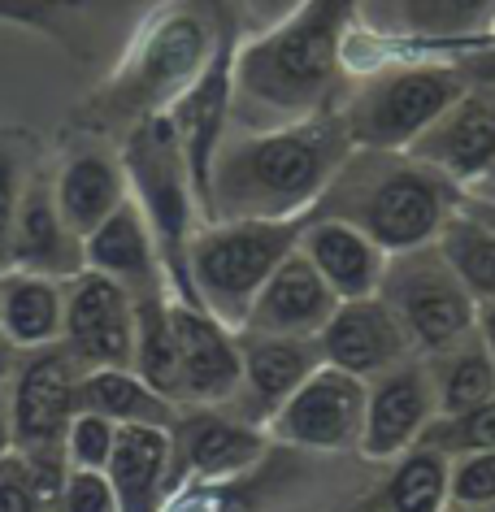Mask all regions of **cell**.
Returning <instances> with one entry per match:
<instances>
[{
	"label": "cell",
	"mask_w": 495,
	"mask_h": 512,
	"mask_svg": "<svg viewBox=\"0 0 495 512\" xmlns=\"http://www.w3.org/2000/svg\"><path fill=\"white\" fill-rule=\"evenodd\" d=\"M352 139L339 113L248 131L218 148L209 174V222H296L348 161Z\"/></svg>",
	"instance_id": "obj_1"
},
{
	"label": "cell",
	"mask_w": 495,
	"mask_h": 512,
	"mask_svg": "<svg viewBox=\"0 0 495 512\" xmlns=\"http://www.w3.org/2000/svg\"><path fill=\"white\" fill-rule=\"evenodd\" d=\"M465 187L409 152L352 148L309 217H335L370 235L387 256L413 252L439 239L461 209Z\"/></svg>",
	"instance_id": "obj_2"
},
{
	"label": "cell",
	"mask_w": 495,
	"mask_h": 512,
	"mask_svg": "<svg viewBox=\"0 0 495 512\" xmlns=\"http://www.w3.org/2000/svg\"><path fill=\"white\" fill-rule=\"evenodd\" d=\"M352 22L357 0H300L287 22L239 53L235 92L252 109L283 118V126L326 113L339 92Z\"/></svg>",
	"instance_id": "obj_3"
},
{
	"label": "cell",
	"mask_w": 495,
	"mask_h": 512,
	"mask_svg": "<svg viewBox=\"0 0 495 512\" xmlns=\"http://www.w3.org/2000/svg\"><path fill=\"white\" fill-rule=\"evenodd\" d=\"M226 31V27H222ZM218 22L209 18L205 0H179L144 31L135 53L126 57L105 92L83 109V118L109 131V126H139L157 113H170L187 87H192L222 44Z\"/></svg>",
	"instance_id": "obj_4"
},
{
	"label": "cell",
	"mask_w": 495,
	"mask_h": 512,
	"mask_svg": "<svg viewBox=\"0 0 495 512\" xmlns=\"http://www.w3.org/2000/svg\"><path fill=\"white\" fill-rule=\"evenodd\" d=\"M122 170H126V183H131V200L139 204V213H144V222L152 230V243H157L170 296L205 309L192 287V256H187L196 235L192 213L200 200H196L192 174H187L179 131H174L170 113H157V118L126 131Z\"/></svg>",
	"instance_id": "obj_5"
},
{
	"label": "cell",
	"mask_w": 495,
	"mask_h": 512,
	"mask_svg": "<svg viewBox=\"0 0 495 512\" xmlns=\"http://www.w3.org/2000/svg\"><path fill=\"white\" fill-rule=\"evenodd\" d=\"M304 217L296 222H213L192 235V287L222 326L239 330L270 283V274L300 248Z\"/></svg>",
	"instance_id": "obj_6"
},
{
	"label": "cell",
	"mask_w": 495,
	"mask_h": 512,
	"mask_svg": "<svg viewBox=\"0 0 495 512\" xmlns=\"http://www.w3.org/2000/svg\"><path fill=\"white\" fill-rule=\"evenodd\" d=\"M79 361L53 343V348H35L27 361L14 369L9 382V426H14V452L31 460L40 473L48 504L57 499L61 482H66V434L70 421L79 413Z\"/></svg>",
	"instance_id": "obj_7"
},
{
	"label": "cell",
	"mask_w": 495,
	"mask_h": 512,
	"mask_svg": "<svg viewBox=\"0 0 495 512\" xmlns=\"http://www.w3.org/2000/svg\"><path fill=\"white\" fill-rule=\"evenodd\" d=\"M465 96V79L452 66H400L352 92L344 131L352 148L409 152L417 135H426L456 100Z\"/></svg>",
	"instance_id": "obj_8"
},
{
	"label": "cell",
	"mask_w": 495,
	"mask_h": 512,
	"mask_svg": "<svg viewBox=\"0 0 495 512\" xmlns=\"http://www.w3.org/2000/svg\"><path fill=\"white\" fill-rule=\"evenodd\" d=\"M378 296L396 313L417 356H439L474 335V296L448 270L435 243L391 256Z\"/></svg>",
	"instance_id": "obj_9"
},
{
	"label": "cell",
	"mask_w": 495,
	"mask_h": 512,
	"mask_svg": "<svg viewBox=\"0 0 495 512\" xmlns=\"http://www.w3.org/2000/svg\"><path fill=\"white\" fill-rule=\"evenodd\" d=\"M365 391L370 382L339 365H317L300 391L270 417V434L317 452H348L365 430Z\"/></svg>",
	"instance_id": "obj_10"
},
{
	"label": "cell",
	"mask_w": 495,
	"mask_h": 512,
	"mask_svg": "<svg viewBox=\"0 0 495 512\" xmlns=\"http://www.w3.org/2000/svg\"><path fill=\"white\" fill-rule=\"evenodd\" d=\"M61 348L79 369H135V300L96 270L70 278Z\"/></svg>",
	"instance_id": "obj_11"
},
{
	"label": "cell",
	"mask_w": 495,
	"mask_h": 512,
	"mask_svg": "<svg viewBox=\"0 0 495 512\" xmlns=\"http://www.w3.org/2000/svg\"><path fill=\"white\" fill-rule=\"evenodd\" d=\"M174 348H179V400L187 404H235L244 387V352L239 335L222 326L209 309L170 300Z\"/></svg>",
	"instance_id": "obj_12"
},
{
	"label": "cell",
	"mask_w": 495,
	"mask_h": 512,
	"mask_svg": "<svg viewBox=\"0 0 495 512\" xmlns=\"http://www.w3.org/2000/svg\"><path fill=\"white\" fill-rule=\"evenodd\" d=\"M435 421V387L422 356L391 365L387 374L370 378L365 391V430H361V456L391 460L422 443L426 426Z\"/></svg>",
	"instance_id": "obj_13"
},
{
	"label": "cell",
	"mask_w": 495,
	"mask_h": 512,
	"mask_svg": "<svg viewBox=\"0 0 495 512\" xmlns=\"http://www.w3.org/2000/svg\"><path fill=\"white\" fill-rule=\"evenodd\" d=\"M231 100H235V53H231V31H222V44L205 66V74L170 109L200 209L209 200V174H213V157L222 148V126H226V113H231Z\"/></svg>",
	"instance_id": "obj_14"
},
{
	"label": "cell",
	"mask_w": 495,
	"mask_h": 512,
	"mask_svg": "<svg viewBox=\"0 0 495 512\" xmlns=\"http://www.w3.org/2000/svg\"><path fill=\"white\" fill-rule=\"evenodd\" d=\"M235 335H239V352H244V387H239L235 404L244 413V421L270 426V417L300 391V382L317 365H326L322 339L317 335H248V330H235Z\"/></svg>",
	"instance_id": "obj_15"
},
{
	"label": "cell",
	"mask_w": 495,
	"mask_h": 512,
	"mask_svg": "<svg viewBox=\"0 0 495 512\" xmlns=\"http://www.w3.org/2000/svg\"><path fill=\"white\" fill-rule=\"evenodd\" d=\"M317 339H322L326 365H339L365 382L387 374L391 365L417 356L409 335H404V326L396 322V313L387 309L383 296L339 300V309L330 313V322L322 326Z\"/></svg>",
	"instance_id": "obj_16"
},
{
	"label": "cell",
	"mask_w": 495,
	"mask_h": 512,
	"mask_svg": "<svg viewBox=\"0 0 495 512\" xmlns=\"http://www.w3.org/2000/svg\"><path fill=\"white\" fill-rule=\"evenodd\" d=\"M9 265H14V270L61 278V283H70V278H79L87 270L83 235H74L66 226V217L57 209V196H53V178H48L40 165H35L27 187H22Z\"/></svg>",
	"instance_id": "obj_17"
},
{
	"label": "cell",
	"mask_w": 495,
	"mask_h": 512,
	"mask_svg": "<svg viewBox=\"0 0 495 512\" xmlns=\"http://www.w3.org/2000/svg\"><path fill=\"white\" fill-rule=\"evenodd\" d=\"M83 256H87V270L113 278L135 304L170 296L157 243H152V230H148L135 200H126L122 209H113L105 222L83 239Z\"/></svg>",
	"instance_id": "obj_18"
},
{
	"label": "cell",
	"mask_w": 495,
	"mask_h": 512,
	"mask_svg": "<svg viewBox=\"0 0 495 512\" xmlns=\"http://www.w3.org/2000/svg\"><path fill=\"white\" fill-rule=\"evenodd\" d=\"M335 309H339L335 291L313 270L309 256L296 248L270 274V283L252 300L239 330H248V335H322V326L330 322Z\"/></svg>",
	"instance_id": "obj_19"
},
{
	"label": "cell",
	"mask_w": 495,
	"mask_h": 512,
	"mask_svg": "<svg viewBox=\"0 0 495 512\" xmlns=\"http://www.w3.org/2000/svg\"><path fill=\"white\" fill-rule=\"evenodd\" d=\"M409 157L435 165L456 183H474V178L495 170V96L465 92L426 135L413 139Z\"/></svg>",
	"instance_id": "obj_20"
},
{
	"label": "cell",
	"mask_w": 495,
	"mask_h": 512,
	"mask_svg": "<svg viewBox=\"0 0 495 512\" xmlns=\"http://www.w3.org/2000/svg\"><path fill=\"white\" fill-rule=\"evenodd\" d=\"M300 252L313 261V270L326 278L335 300H365L378 296L391 256L378 248L357 226L335 222V217H304Z\"/></svg>",
	"instance_id": "obj_21"
},
{
	"label": "cell",
	"mask_w": 495,
	"mask_h": 512,
	"mask_svg": "<svg viewBox=\"0 0 495 512\" xmlns=\"http://www.w3.org/2000/svg\"><path fill=\"white\" fill-rule=\"evenodd\" d=\"M174 456L200 478H231L265 456V434L252 421L222 413H192L170 426Z\"/></svg>",
	"instance_id": "obj_22"
},
{
	"label": "cell",
	"mask_w": 495,
	"mask_h": 512,
	"mask_svg": "<svg viewBox=\"0 0 495 512\" xmlns=\"http://www.w3.org/2000/svg\"><path fill=\"white\" fill-rule=\"evenodd\" d=\"M53 196H57V209L66 217V226L87 239L113 209H122V204L131 200L122 157H109V152H100V148L70 152V157L61 161V170L53 174Z\"/></svg>",
	"instance_id": "obj_23"
},
{
	"label": "cell",
	"mask_w": 495,
	"mask_h": 512,
	"mask_svg": "<svg viewBox=\"0 0 495 512\" xmlns=\"http://www.w3.org/2000/svg\"><path fill=\"white\" fill-rule=\"evenodd\" d=\"M61 326H66V283L9 265L0 274V335L9 348H53L61 343Z\"/></svg>",
	"instance_id": "obj_24"
},
{
	"label": "cell",
	"mask_w": 495,
	"mask_h": 512,
	"mask_svg": "<svg viewBox=\"0 0 495 512\" xmlns=\"http://www.w3.org/2000/svg\"><path fill=\"white\" fill-rule=\"evenodd\" d=\"M174 465V439L161 426H118V443L109 456V486L118 495V512H157L165 478Z\"/></svg>",
	"instance_id": "obj_25"
},
{
	"label": "cell",
	"mask_w": 495,
	"mask_h": 512,
	"mask_svg": "<svg viewBox=\"0 0 495 512\" xmlns=\"http://www.w3.org/2000/svg\"><path fill=\"white\" fill-rule=\"evenodd\" d=\"M79 413H100L113 426H161L170 430L179 421L174 400L152 391L135 369H83L79 374Z\"/></svg>",
	"instance_id": "obj_26"
},
{
	"label": "cell",
	"mask_w": 495,
	"mask_h": 512,
	"mask_svg": "<svg viewBox=\"0 0 495 512\" xmlns=\"http://www.w3.org/2000/svg\"><path fill=\"white\" fill-rule=\"evenodd\" d=\"M426 369L430 387H435V417H456L495 400V361L478 343V335L439 356H426Z\"/></svg>",
	"instance_id": "obj_27"
},
{
	"label": "cell",
	"mask_w": 495,
	"mask_h": 512,
	"mask_svg": "<svg viewBox=\"0 0 495 512\" xmlns=\"http://www.w3.org/2000/svg\"><path fill=\"white\" fill-rule=\"evenodd\" d=\"M448 482H452V456L439 447L417 443L400 456L396 473L383 482L374 504L365 512H443L448 504Z\"/></svg>",
	"instance_id": "obj_28"
},
{
	"label": "cell",
	"mask_w": 495,
	"mask_h": 512,
	"mask_svg": "<svg viewBox=\"0 0 495 512\" xmlns=\"http://www.w3.org/2000/svg\"><path fill=\"white\" fill-rule=\"evenodd\" d=\"M435 248L443 252L448 270L461 278V287L478 300H495V230L474 222L469 213L456 209L448 226L439 230Z\"/></svg>",
	"instance_id": "obj_29"
},
{
	"label": "cell",
	"mask_w": 495,
	"mask_h": 512,
	"mask_svg": "<svg viewBox=\"0 0 495 512\" xmlns=\"http://www.w3.org/2000/svg\"><path fill=\"white\" fill-rule=\"evenodd\" d=\"M170 300L174 296L135 304V374L165 400H179V348H174Z\"/></svg>",
	"instance_id": "obj_30"
},
{
	"label": "cell",
	"mask_w": 495,
	"mask_h": 512,
	"mask_svg": "<svg viewBox=\"0 0 495 512\" xmlns=\"http://www.w3.org/2000/svg\"><path fill=\"white\" fill-rule=\"evenodd\" d=\"M495 0H400V22L409 35L426 40H456L491 27Z\"/></svg>",
	"instance_id": "obj_31"
},
{
	"label": "cell",
	"mask_w": 495,
	"mask_h": 512,
	"mask_svg": "<svg viewBox=\"0 0 495 512\" xmlns=\"http://www.w3.org/2000/svg\"><path fill=\"white\" fill-rule=\"evenodd\" d=\"M426 447H439L443 456H469V452H495V400L469 408L456 417H435L422 434Z\"/></svg>",
	"instance_id": "obj_32"
},
{
	"label": "cell",
	"mask_w": 495,
	"mask_h": 512,
	"mask_svg": "<svg viewBox=\"0 0 495 512\" xmlns=\"http://www.w3.org/2000/svg\"><path fill=\"white\" fill-rule=\"evenodd\" d=\"M27 144L18 135H0V274L9 270V248H14V222H18V200L31 178Z\"/></svg>",
	"instance_id": "obj_33"
},
{
	"label": "cell",
	"mask_w": 495,
	"mask_h": 512,
	"mask_svg": "<svg viewBox=\"0 0 495 512\" xmlns=\"http://www.w3.org/2000/svg\"><path fill=\"white\" fill-rule=\"evenodd\" d=\"M113 443H118V426L100 413H74L66 434V460L70 469H109Z\"/></svg>",
	"instance_id": "obj_34"
},
{
	"label": "cell",
	"mask_w": 495,
	"mask_h": 512,
	"mask_svg": "<svg viewBox=\"0 0 495 512\" xmlns=\"http://www.w3.org/2000/svg\"><path fill=\"white\" fill-rule=\"evenodd\" d=\"M48 491L40 473L31 469V460L9 447L0 456V512H48Z\"/></svg>",
	"instance_id": "obj_35"
},
{
	"label": "cell",
	"mask_w": 495,
	"mask_h": 512,
	"mask_svg": "<svg viewBox=\"0 0 495 512\" xmlns=\"http://www.w3.org/2000/svg\"><path fill=\"white\" fill-rule=\"evenodd\" d=\"M448 504L456 508H495V452H469L456 456Z\"/></svg>",
	"instance_id": "obj_36"
},
{
	"label": "cell",
	"mask_w": 495,
	"mask_h": 512,
	"mask_svg": "<svg viewBox=\"0 0 495 512\" xmlns=\"http://www.w3.org/2000/svg\"><path fill=\"white\" fill-rule=\"evenodd\" d=\"M57 512H118V495L105 469H66V482L53 499Z\"/></svg>",
	"instance_id": "obj_37"
},
{
	"label": "cell",
	"mask_w": 495,
	"mask_h": 512,
	"mask_svg": "<svg viewBox=\"0 0 495 512\" xmlns=\"http://www.w3.org/2000/svg\"><path fill=\"white\" fill-rule=\"evenodd\" d=\"M474 335L495 361V300H478L474 304Z\"/></svg>",
	"instance_id": "obj_38"
},
{
	"label": "cell",
	"mask_w": 495,
	"mask_h": 512,
	"mask_svg": "<svg viewBox=\"0 0 495 512\" xmlns=\"http://www.w3.org/2000/svg\"><path fill=\"white\" fill-rule=\"evenodd\" d=\"M461 213H469L474 222H482V226H491V230H495V200L474 196V191H465V196H461Z\"/></svg>",
	"instance_id": "obj_39"
},
{
	"label": "cell",
	"mask_w": 495,
	"mask_h": 512,
	"mask_svg": "<svg viewBox=\"0 0 495 512\" xmlns=\"http://www.w3.org/2000/svg\"><path fill=\"white\" fill-rule=\"evenodd\" d=\"M14 447V426H9V387H0V456Z\"/></svg>",
	"instance_id": "obj_40"
},
{
	"label": "cell",
	"mask_w": 495,
	"mask_h": 512,
	"mask_svg": "<svg viewBox=\"0 0 495 512\" xmlns=\"http://www.w3.org/2000/svg\"><path fill=\"white\" fill-rule=\"evenodd\" d=\"M474 196H487V200H495V170H491V174H482V178H478V187H474Z\"/></svg>",
	"instance_id": "obj_41"
},
{
	"label": "cell",
	"mask_w": 495,
	"mask_h": 512,
	"mask_svg": "<svg viewBox=\"0 0 495 512\" xmlns=\"http://www.w3.org/2000/svg\"><path fill=\"white\" fill-rule=\"evenodd\" d=\"M14 369V348L5 343V335H0V374H9Z\"/></svg>",
	"instance_id": "obj_42"
},
{
	"label": "cell",
	"mask_w": 495,
	"mask_h": 512,
	"mask_svg": "<svg viewBox=\"0 0 495 512\" xmlns=\"http://www.w3.org/2000/svg\"><path fill=\"white\" fill-rule=\"evenodd\" d=\"M461 512H495V508H461Z\"/></svg>",
	"instance_id": "obj_43"
}]
</instances>
